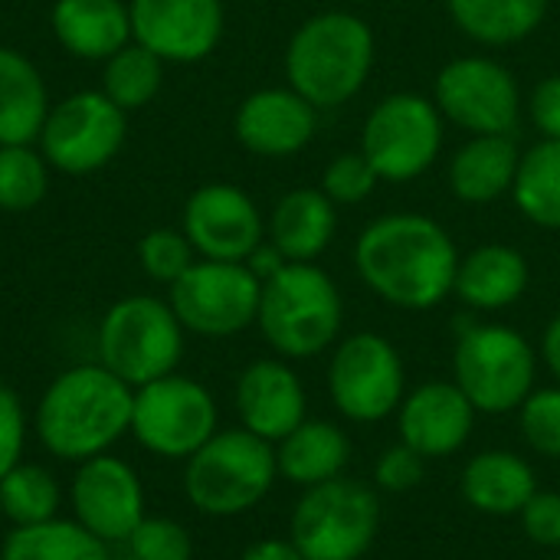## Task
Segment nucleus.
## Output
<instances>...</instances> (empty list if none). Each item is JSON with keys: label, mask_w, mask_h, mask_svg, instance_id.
<instances>
[{"label": "nucleus", "mask_w": 560, "mask_h": 560, "mask_svg": "<svg viewBox=\"0 0 560 560\" xmlns=\"http://www.w3.org/2000/svg\"><path fill=\"white\" fill-rule=\"evenodd\" d=\"M361 282L394 308L430 312L453 295L459 249L443 223L400 210L371 220L354 243Z\"/></svg>", "instance_id": "1"}, {"label": "nucleus", "mask_w": 560, "mask_h": 560, "mask_svg": "<svg viewBox=\"0 0 560 560\" xmlns=\"http://www.w3.org/2000/svg\"><path fill=\"white\" fill-rule=\"evenodd\" d=\"M135 387L105 364L62 371L36 404V436L56 459L85 463L108 453L131 430Z\"/></svg>", "instance_id": "2"}, {"label": "nucleus", "mask_w": 560, "mask_h": 560, "mask_svg": "<svg viewBox=\"0 0 560 560\" xmlns=\"http://www.w3.org/2000/svg\"><path fill=\"white\" fill-rule=\"evenodd\" d=\"M377 56L374 30L351 10L308 16L285 46V79L318 112L341 108L371 79Z\"/></svg>", "instance_id": "3"}, {"label": "nucleus", "mask_w": 560, "mask_h": 560, "mask_svg": "<svg viewBox=\"0 0 560 560\" xmlns=\"http://www.w3.org/2000/svg\"><path fill=\"white\" fill-rule=\"evenodd\" d=\"M256 325L266 345L285 361L325 354L345 325L338 282L315 262H285L262 282Z\"/></svg>", "instance_id": "4"}, {"label": "nucleus", "mask_w": 560, "mask_h": 560, "mask_svg": "<svg viewBox=\"0 0 560 560\" xmlns=\"http://www.w3.org/2000/svg\"><path fill=\"white\" fill-rule=\"evenodd\" d=\"M279 466L272 443L256 433L217 430L184 466L187 502L210 518H236L253 512L276 486Z\"/></svg>", "instance_id": "5"}, {"label": "nucleus", "mask_w": 560, "mask_h": 560, "mask_svg": "<svg viewBox=\"0 0 560 560\" xmlns=\"http://www.w3.org/2000/svg\"><path fill=\"white\" fill-rule=\"evenodd\" d=\"M381 532V499L361 479H331L302 492L289 541L305 560H361Z\"/></svg>", "instance_id": "6"}, {"label": "nucleus", "mask_w": 560, "mask_h": 560, "mask_svg": "<svg viewBox=\"0 0 560 560\" xmlns=\"http://www.w3.org/2000/svg\"><path fill=\"white\" fill-rule=\"evenodd\" d=\"M538 354L532 341L509 325H469L453 351V381L476 413L505 417L535 390Z\"/></svg>", "instance_id": "7"}, {"label": "nucleus", "mask_w": 560, "mask_h": 560, "mask_svg": "<svg viewBox=\"0 0 560 560\" xmlns=\"http://www.w3.org/2000/svg\"><path fill=\"white\" fill-rule=\"evenodd\" d=\"M184 354V325L171 302L154 295H128L115 302L98 328V364L128 387H144L177 371Z\"/></svg>", "instance_id": "8"}, {"label": "nucleus", "mask_w": 560, "mask_h": 560, "mask_svg": "<svg viewBox=\"0 0 560 560\" xmlns=\"http://www.w3.org/2000/svg\"><path fill=\"white\" fill-rule=\"evenodd\" d=\"M446 118L436 102L420 92L384 95L364 118L361 154L381 180L407 184L427 174L443 151Z\"/></svg>", "instance_id": "9"}, {"label": "nucleus", "mask_w": 560, "mask_h": 560, "mask_svg": "<svg viewBox=\"0 0 560 560\" xmlns=\"http://www.w3.org/2000/svg\"><path fill=\"white\" fill-rule=\"evenodd\" d=\"M328 394L351 423H377L397 413L407 397V371L394 341L377 331L341 338L328 361Z\"/></svg>", "instance_id": "10"}, {"label": "nucleus", "mask_w": 560, "mask_h": 560, "mask_svg": "<svg viewBox=\"0 0 560 560\" xmlns=\"http://www.w3.org/2000/svg\"><path fill=\"white\" fill-rule=\"evenodd\" d=\"M217 400L213 394L184 374L158 377L135 387L131 433L135 440L161 459H190L217 433Z\"/></svg>", "instance_id": "11"}, {"label": "nucleus", "mask_w": 560, "mask_h": 560, "mask_svg": "<svg viewBox=\"0 0 560 560\" xmlns=\"http://www.w3.org/2000/svg\"><path fill=\"white\" fill-rule=\"evenodd\" d=\"M262 282L246 262H194L171 285V308L184 331L203 338H233L256 325Z\"/></svg>", "instance_id": "12"}, {"label": "nucleus", "mask_w": 560, "mask_h": 560, "mask_svg": "<svg viewBox=\"0 0 560 560\" xmlns=\"http://www.w3.org/2000/svg\"><path fill=\"white\" fill-rule=\"evenodd\" d=\"M433 102L446 121L469 135H512L525 108L512 69L492 56L450 59L436 72Z\"/></svg>", "instance_id": "13"}, {"label": "nucleus", "mask_w": 560, "mask_h": 560, "mask_svg": "<svg viewBox=\"0 0 560 560\" xmlns=\"http://www.w3.org/2000/svg\"><path fill=\"white\" fill-rule=\"evenodd\" d=\"M128 138V112L102 89L75 92L56 102L39 131V151L62 174H92L105 167Z\"/></svg>", "instance_id": "14"}, {"label": "nucleus", "mask_w": 560, "mask_h": 560, "mask_svg": "<svg viewBox=\"0 0 560 560\" xmlns=\"http://www.w3.org/2000/svg\"><path fill=\"white\" fill-rule=\"evenodd\" d=\"M180 230L200 259L217 262H246L266 240V223L256 200L226 180L203 184L187 197Z\"/></svg>", "instance_id": "15"}, {"label": "nucleus", "mask_w": 560, "mask_h": 560, "mask_svg": "<svg viewBox=\"0 0 560 560\" xmlns=\"http://www.w3.org/2000/svg\"><path fill=\"white\" fill-rule=\"evenodd\" d=\"M69 499L75 522L105 545L128 541L144 522V489L138 472L108 453L79 463Z\"/></svg>", "instance_id": "16"}, {"label": "nucleus", "mask_w": 560, "mask_h": 560, "mask_svg": "<svg viewBox=\"0 0 560 560\" xmlns=\"http://www.w3.org/2000/svg\"><path fill=\"white\" fill-rule=\"evenodd\" d=\"M131 39L164 62H200L223 36V0H128Z\"/></svg>", "instance_id": "17"}, {"label": "nucleus", "mask_w": 560, "mask_h": 560, "mask_svg": "<svg viewBox=\"0 0 560 560\" xmlns=\"http://www.w3.org/2000/svg\"><path fill=\"white\" fill-rule=\"evenodd\" d=\"M476 417V407L456 381H427L410 390L397 410L400 443L417 450L423 459H446L469 443Z\"/></svg>", "instance_id": "18"}, {"label": "nucleus", "mask_w": 560, "mask_h": 560, "mask_svg": "<svg viewBox=\"0 0 560 560\" xmlns=\"http://www.w3.org/2000/svg\"><path fill=\"white\" fill-rule=\"evenodd\" d=\"M318 128V108L292 85L246 95L233 115L236 141L256 158H292L308 148Z\"/></svg>", "instance_id": "19"}, {"label": "nucleus", "mask_w": 560, "mask_h": 560, "mask_svg": "<svg viewBox=\"0 0 560 560\" xmlns=\"http://www.w3.org/2000/svg\"><path fill=\"white\" fill-rule=\"evenodd\" d=\"M240 427L256 433L266 443L285 440L299 423L308 420V397L299 374L279 358L253 361L233 390Z\"/></svg>", "instance_id": "20"}, {"label": "nucleus", "mask_w": 560, "mask_h": 560, "mask_svg": "<svg viewBox=\"0 0 560 560\" xmlns=\"http://www.w3.org/2000/svg\"><path fill=\"white\" fill-rule=\"evenodd\" d=\"M532 282V266L522 249L509 243H486L459 256L453 295L476 312H502L515 305Z\"/></svg>", "instance_id": "21"}, {"label": "nucleus", "mask_w": 560, "mask_h": 560, "mask_svg": "<svg viewBox=\"0 0 560 560\" xmlns=\"http://www.w3.org/2000/svg\"><path fill=\"white\" fill-rule=\"evenodd\" d=\"M266 230L285 262H315L338 233V207L322 187H295L279 197Z\"/></svg>", "instance_id": "22"}, {"label": "nucleus", "mask_w": 560, "mask_h": 560, "mask_svg": "<svg viewBox=\"0 0 560 560\" xmlns=\"http://www.w3.org/2000/svg\"><path fill=\"white\" fill-rule=\"evenodd\" d=\"M49 26L59 46L79 59L105 62L131 43V13L125 0H56Z\"/></svg>", "instance_id": "23"}, {"label": "nucleus", "mask_w": 560, "mask_h": 560, "mask_svg": "<svg viewBox=\"0 0 560 560\" xmlns=\"http://www.w3.org/2000/svg\"><path fill=\"white\" fill-rule=\"evenodd\" d=\"M522 151L512 135H469L450 158V190L456 200L482 207L512 194Z\"/></svg>", "instance_id": "24"}, {"label": "nucleus", "mask_w": 560, "mask_h": 560, "mask_svg": "<svg viewBox=\"0 0 560 560\" xmlns=\"http://www.w3.org/2000/svg\"><path fill=\"white\" fill-rule=\"evenodd\" d=\"M459 489L469 509L489 518H512L538 492V476L518 453L486 450L466 463Z\"/></svg>", "instance_id": "25"}, {"label": "nucleus", "mask_w": 560, "mask_h": 560, "mask_svg": "<svg viewBox=\"0 0 560 560\" xmlns=\"http://www.w3.org/2000/svg\"><path fill=\"white\" fill-rule=\"evenodd\" d=\"M348 459H351V443L345 430L328 420L299 423L285 440H279V450H276L279 476L302 489L345 476Z\"/></svg>", "instance_id": "26"}, {"label": "nucleus", "mask_w": 560, "mask_h": 560, "mask_svg": "<svg viewBox=\"0 0 560 560\" xmlns=\"http://www.w3.org/2000/svg\"><path fill=\"white\" fill-rule=\"evenodd\" d=\"M49 115L39 69L16 49L0 46V144H33Z\"/></svg>", "instance_id": "27"}, {"label": "nucleus", "mask_w": 560, "mask_h": 560, "mask_svg": "<svg viewBox=\"0 0 560 560\" xmlns=\"http://www.w3.org/2000/svg\"><path fill=\"white\" fill-rule=\"evenodd\" d=\"M551 0H446L463 36L479 46H515L528 39L548 13Z\"/></svg>", "instance_id": "28"}, {"label": "nucleus", "mask_w": 560, "mask_h": 560, "mask_svg": "<svg viewBox=\"0 0 560 560\" xmlns=\"http://www.w3.org/2000/svg\"><path fill=\"white\" fill-rule=\"evenodd\" d=\"M512 200L528 223L541 230H560V141L541 138L522 151Z\"/></svg>", "instance_id": "29"}, {"label": "nucleus", "mask_w": 560, "mask_h": 560, "mask_svg": "<svg viewBox=\"0 0 560 560\" xmlns=\"http://www.w3.org/2000/svg\"><path fill=\"white\" fill-rule=\"evenodd\" d=\"M0 560H108V548L79 522L49 518L43 525L13 528L3 538Z\"/></svg>", "instance_id": "30"}, {"label": "nucleus", "mask_w": 560, "mask_h": 560, "mask_svg": "<svg viewBox=\"0 0 560 560\" xmlns=\"http://www.w3.org/2000/svg\"><path fill=\"white\" fill-rule=\"evenodd\" d=\"M161 79H164V59H158L148 46L131 39L105 59L102 92L121 112H138L161 92Z\"/></svg>", "instance_id": "31"}, {"label": "nucleus", "mask_w": 560, "mask_h": 560, "mask_svg": "<svg viewBox=\"0 0 560 560\" xmlns=\"http://www.w3.org/2000/svg\"><path fill=\"white\" fill-rule=\"evenodd\" d=\"M0 512L16 528L43 525L59 512V482L49 469L36 463H16L0 476Z\"/></svg>", "instance_id": "32"}, {"label": "nucleus", "mask_w": 560, "mask_h": 560, "mask_svg": "<svg viewBox=\"0 0 560 560\" xmlns=\"http://www.w3.org/2000/svg\"><path fill=\"white\" fill-rule=\"evenodd\" d=\"M49 194V161L30 144H0V210L26 213Z\"/></svg>", "instance_id": "33"}, {"label": "nucleus", "mask_w": 560, "mask_h": 560, "mask_svg": "<svg viewBox=\"0 0 560 560\" xmlns=\"http://www.w3.org/2000/svg\"><path fill=\"white\" fill-rule=\"evenodd\" d=\"M194 256L197 253H194L190 240L184 236V230H171V226L151 230L138 243V262H141L144 276L154 282H164V285H174L197 262Z\"/></svg>", "instance_id": "34"}, {"label": "nucleus", "mask_w": 560, "mask_h": 560, "mask_svg": "<svg viewBox=\"0 0 560 560\" xmlns=\"http://www.w3.org/2000/svg\"><path fill=\"white\" fill-rule=\"evenodd\" d=\"M381 177L361 151H341L322 174V190L335 207H358L377 190Z\"/></svg>", "instance_id": "35"}, {"label": "nucleus", "mask_w": 560, "mask_h": 560, "mask_svg": "<svg viewBox=\"0 0 560 560\" xmlns=\"http://www.w3.org/2000/svg\"><path fill=\"white\" fill-rule=\"evenodd\" d=\"M518 427L532 453L560 459V387L532 390L518 407Z\"/></svg>", "instance_id": "36"}, {"label": "nucleus", "mask_w": 560, "mask_h": 560, "mask_svg": "<svg viewBox=\"0 0 560 560\" xmlns=\"http://www.w3.org/2000/svg\"><path fill=\"white\" fill-rule=\"evenodd\" d=\"M131 560H194L190 532L174 518H148L128 538Z\"/></svg>", "instance_id": "37"}, {"label": "nucleus", "mask_w": 560, "mask_h": 560, "mask_svg": "<svg viewBox=\"0 0 560 560\" xmlns=\"http://www.w3.org/2000/svg\"><path fill=\"white\" fill-rule=\"evenodd\" d=\"M423 476H427V459L417 450H410L407 443L384 450V456L374 466V486L381 492H394V495L413 492L423 482Z\"/></svg>", "instance_id": "38"}, {"label": "nucleus", "mask_w": 560, "mask_h": 560, "mask_svg": "<svg viewBox=\"0 0 560 560\" xmlns=\"http://www.w3.org/2000/svg\"><path fill=\"white\" fill-rule=\"evenodd\" d=\"M522 532L532 545L560 551V492H535L518 512Z\"/></svg>", "instance_id": "39"}, {"label": "nucleus", "mask_w": 560, "mask_h": 560, "mask_svg": "<svg viewBox=\"0 0 560 560\" xmlns=\"http://www.w3.org/2000/svg\"><path fill=\"white\" fill-rule=\"evenodd\" d=\"M23 443H26V417L20 397L7 384H0V476H7L20 463Z\"/></svg>", "instance_id": "40"}, {"label": "nucleus", "mask_w": 560, "mask_h": 560, "mask_svg": "<svg viewBox=\"0 0 560 560\" xmlns=\"http://www.w3.org/2000/svg\"><path fill=\"white\" fill-rule=\"evenodd\" d=\"M525 108H528L532 125L541 131V138H555V141H560V72L545 75V79L532 89Z\"/></svg>", "instance_id": "41"}, {"label": "nucleus", "mask_w": 560, "mask_h": 560, "mask_svg": "<svg viewBox=\"0 0 560 560\" xmlns=\"http://www.w3.org/2000/svg\"><path fill=\"white\" fill-rule=\"evenodd\" d=\"M240 560H305L289 538H262L249 545Z\"/></svg>", "instance_id": "42"}, {"label": "nucleus", "mask_w": 560, "mask_h": 560, "mask_svg": "<svg viewBox=\"0 0 560 560\" xmlns=\"http://www.w3.org/2000/svg\"><path fill=\"white\" fill-rule=\"evenodd\" d=\"M246 266L259 276V282H266L269 276H276V272L285 266V256H282L272 243H259V246L253 249V256L246 259Z\"/></svg>", "instance_id": "43"}, {"label": "nucleus", "mask_w": 560, "mask_h": 560, "mask_svg": "<svg viewBox=\"0 0 560 560\" xmlns=\"http://www.w3.org/2000/svg\"><path fill=\"white\" fill-rule=\"evenodd\" d=\"M541 358H545L548 371L555 374V381L560 384V312L548 322V328L541 335Z\"/></svg>", "instance_id": "44"}, {"label": "nucleus", "mask_w": 560, "mask_h": 560, "mask_svg": "<svg viewBox=\"0 0 560 560\" xmlns=\"http://www.w3.org/2000/svg\"><path fill=\"white\" fill-rule=\"evenodd\" d=\"M351 3H368V0H351Z\"/></svg>", "instance_id": "45"}, {"label": "nucleus", "mask_w": 560, "mask_h": 560, "mask_svg": "<svg viewBox=\"0 0 560 560\" xmlns=\"http://www.w3.org/2000/svg\"><path fill=\"white\" fill-rule=\"evenodd\" d=\"M0 518H3V512H0Z\"/></svg>", "instance_id": "46"}, {"label": "nucleus", "mask_w": 560, "mask_h": 560, "mask_svg": "<svg viewBox=\"0 0 560 560\" xmlns=\"http://www.w3.org/2000/svg\"><path fill=\"white\" fill-rule=\"evenodd\" d=\"M555 560H560V555H558V558H555Z\"/></svg>", "instance_id": "47"}]
</instances>
